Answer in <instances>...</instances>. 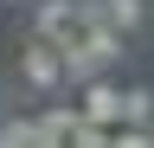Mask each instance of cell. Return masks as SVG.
Returning <instances> with one entry per match:
<instances>
[{
	"label": "cell",
	"instance_id": "cell-6",
	"mask_svg": "<svg viewBox=\"0 0 154 148\" xmlns=\"http://www.w3.org/2000/svg\"><path fill=\"white\" fill-rule=\"evenodd\" d=\"M122 122H141V129L154 122V90L148 84H128L122 90Z\"/></svg>",
	"mask_w": 154,
	"mask_h": 148
},
{
	"label": "cell",
	"instance_id": "cell-2",
	"mask_svg": "<svg viewBox=\"0 0 154 148\" xmlns=\"http://www.w3.org/2000/svg\"><path fill=\"white\" fill-rule=\"evenodd\" d=\"M32 32L38 39H51L58 52L84 39V26H77V0H32Z\"/></svg>",
	"mask_w": 154,
	"mask_h": 148
},
{
	"label": "cell",
	"instance_id": "cell-4",
	"mask_svg": "<svg viewBox=\"0 0 154 148\" xmlns=\"http://www.w3.org/2000/svg\"><path fill=\"white\" fill-rule=\"evenodd\" d=\"M77 122H84V109H71V103L38 109V135H45V142H71V135H77Z\"/></svg>",
	"mask_w": 154,
	"mask_h": 148
},
{
	"label": "cell",
	"instance_id": "cell-10",
	"mask_svg": "<svg viewBox=\"0 0 154 148\" xmlns=\"http://www.w3.org/2000/svg\"><path fill=\"white\" fill-rule=\"evenodd\" d=\"M0 116H7V109H0Z\"/></svg>",
	"mask_w": 154,
	"mask_h": 148
},
{
	"label": "cell",
	"instance_id": "cell-1",
	"mask_svg": "<svg viewBox=\"0 0 154 148\" xmlns=\"http://www.w3.org/2000/svg\"><path fill=\"white\" fill-rule=\"evenodd\" d=\"M19 77H26L38 97H51V90H71V77H64V52H58L51 39H26V52H19Z\"/></svg>",
	"mask_w": 154,
	"mask_h": 148
},
{
	"label": "cell",
	"instance_id": "cell-7",
	"mask_svg": "<svg viewBox=\"0 0 154 148\" xmlns=\"http://www.w3.org/2000/svg\"><path fill=\"white\" fill-rule=\"evenodd\" d=\"M96 7H103V13H109V26H122V32H141V20H148L141 0H96Z\"/></svg>",
	"mask_w": 154,
	"mask_h": 148
},
{
	"label": "cell",
	"instance_id": "cell-8",
	"mask_svg": "<svg viewBox=\"0 0 154 148\" xmlns=\"http://www.w3.org/2000/svg\"><path fill=\"white\" fill-rule=\"evenodd\" d=\"M0 7H19V0H0Z\"/></svg>",
	"mask_w": 154,
	"mask_h": 148
},
{
	"label": "cell",
	"instance_id": "cell-3",
	"mask_svg": "<svg viewBox=\"0 0 154 148\" xmlns=\"http://www.w3.org/2000/svg\"><path fill=\"white\" fill-rule=\"evenodd\" d=\"M84 116H90V122H103V129H116V122H122V84L90 77V84H84Z\"/></svg>",
	"mask_w": 154,
	"mask_h": 148
},
{
	"label": "cell",
	"instance_id": "cell-5",
	"mask_svg": "<svg viewBox=\"0 0 154 148\" xmlns=\"http://www.w3.org/2000/svg\"><path fill=\"white\" fill-rule=\"evenodd\" d=\"M38 116H0V148H38Z\"/></svg>",
	"mask_w": 154,
	"mask_h": 148
},
{
	"label": "cell",
	"instance_id": "cell-9",
	"mask_svg": "<svg viewBox=\"0 0 154 148\" xmlns=\"http://www.w3.org/2000/svg\"><path fill=\"white\" fill-rule=\"evenodd\" d=\"M148 142H154V122H148Z\"/></svg>",
	"mask_w": 154,
	"mask_h": 148
}]
</instances>
